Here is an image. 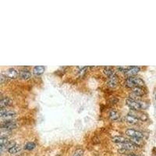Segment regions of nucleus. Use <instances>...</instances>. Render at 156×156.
Instances as JSON below:
<instances>
[{"label": "nucleus", "instance_id": "f257e3e1", "mask_svg": "<svg viewBox=\"0 0 156 156\" xmlns=\"http://www.w3.org/2000/svg\"><path fill=\"white\" fill-rule=\"evenodd\" d=\"M126 102L127 106L131 110H135V111L144 110L148 107V103H146L144 101H141V100L136 99V98H128L126 99Z\"/></svg>", "mask_w": 156, "mask_h": 156}, {"label": "nucleus", "instance_id": "f03ea898", "mask_svg": "<svg viewBox=\"0 0 156 156\" xmlns=\"http://www.w3.org/2000/svg\"><path fill=\"white\" fill-rule=\"evenodd\" d=\"M124 84L127 88H134L136 87H143V86H144V81L140 77H129L126 79Z\"/></svg>", "mask_w": 156, "mask_h": 156}, {"label": "nucleus", "instance_id": "7ed1b4c3", "mask_svg": "<svg viewBox=\"0 0 156 156\" xmlns=\"http://www.w3.org/2000/svg\"><path fill=\"white\" fill-rule=\"evenodd\" d=\"M1 126L3 129L6 130H14L17 127V124L15 120L12 119H6V121H3L1 123Z\"/></svg>", "mask_w": 156, "mask_h": 156}, {"label": "nucleus", "instance_id": "20e7f679", "mask_svg": "<svg viewBox=\"0 0 156 156\" xmlns=\"http://www.w3.org/2000/svg\"><path fill=\"white\" fill-rule=\"evenodd\" d=\"M0 113H1V117L3 119H11L17 116L16 112L7 109H1Z\"/></svg>", "mask_w": 156, "mask_h": 156}, {"label": "nucleus", "instance_id": "39448f33", "mask_svg": "<svg viewBox=\"0 0 156 156\" xmlns=\"http://www.w3.org/2000/svg\"><path fill=\"white\" fill-rule=\"evenodd\" d=\"M128 114H130L131 116H134L135 118H137L138 120L141 121H147L148 119V116H147V114L144 113L141 111H135V110H131Z\"/></svg>", "mask_w": 156, "mask_h": 156}, {"label": "nucleus", "instance_id": "423d86ee", "mask_svg": "<svg viewBox=\"0 0 156 156\" xmlns=\"http://www.w3.org/2000/svg\"><path fill=\"white\" fill-rule=\"evenodd\" d=\"M125 134L130 137H138V138L142 139L144 137L143 133L137 130H134V129H132V128H129L127 130H126Z\"/></svg>", "mask_w": 156, "mask_h": 156}, {"label": "nucleus", "instance_id": "0eeeda50", "mask_svg": "<svg viewBox=\"0 0 156 156\" xmlns=\"http://www.w3.org/2000/svg\"><path fill=\"white\" fill-rule=\"evenodd\" d=\"M140 70L141 69L138 66H128V67L126 68L124 73H125L126 76H127V77H134L136 74L138 73Z\"/></svg>", "mask_w": 156, "mask_h": 156}, {"label": "nucleus", "instance_id": "6e6552de", "mask_svg": "<svg viewBox=\"0 0 156 156\" xmlns=\"http://www.w3.org/2000/svg\"><path fill=\"white\" fill-rule=\"evenodd\" d=\"M4 74L8 79H15L19 76V72H17L15 69L10 68L6 71V73Z\"/></svg>", "mask_w": 156, "mask_h": 156}, {"label": "nucleus", "instance_id": "1a4fd4ad", "mask_svg": "<svg viewBox=\"0 0 156 156\" xmlns=\"http://www.w3.org/2000/svg\"><path fill=\"white\" fill-rule=\"evenodd\" d=\"M121 148L125 149V150H127V151H131L135 150V149H137V146L136 144H134V143H132V142L129 141L121 144Z\"/></svg>", "mask_w": 156, "mask_h": 156}, {"label": "nucleus", "instance_id": "9d476101", "mask_svg": "<svg viewBox=\"0 0 156 156\" xmlns=\"http://www.w3.org/2000/svg\"><path fill=\"white\" fill-rule=\"evenodd\" d=\"M12 104V100L10 99L9 97L2 98L0 101V107L1 109H6V107L10 106Z\"/></svg>", "mask_w": 156, "mask_h": 156}, {"label": "nucleus", "instance_id": "9b49d317", "mask_svg": "<svg viewBox=\"0 0 156 156\" xmlns=\"http://www.w3.org/2000/svg\"><path fill=\"white\" fill-rule=\"evenodd\" d=\"M132 92L135 96H143L146 94V91L142 87H136L132 88Z\"/></svg>", "mask_w": 156, "mask_h": 156}, {"label": "nucleus", "instance_id": "f8f14e48", "mask_svg": "<svg viewBox=\"0 0 156 156\" xmlns=\"http://www.w3.org/2000/svg\"><path fill=\"white\" fill-rule=\"evenodd\" d=\"M19 77L23 80H27L31 78V73L27 70H21L19 71Z\"/></svg>", "mask_w": 156, "mask_h": 156}, {"label": "nucleus", "instance_id": "ddd939ff", "mask_svg": "<svg viewBox=\"0 0 156 156\" xmlns=\"http://www.w3.org/2000/svg\"><path fill=\"white\" fill-rule=\"evenodd\" d=\"M112 141L114 142V143H116V144H122L123 143L129 141V140L126 139V137H122V136H116V137H113L112 138Z\"/></svg>", "mask_w": 156, "mask_h": 156}, {"label": "nucleus", "instance_id": "4468645a", "mask_svg": "<svg viewBox=\"0 0 156 156\" xmlns=\"http://www.w3.org/2000/svg\"><path fill=\"white\" fill-rule=\"evenodd\" d=\"M124 119H125V120L126 123H129V124H131V125L137 124V123H138V122H139V120H138L137 118H135L134 116H131L130 114L126 115Z\"/></svg>", "mask_w": 156, "mask_h": 156}, {"label": "nucleus", "instance_id": "2eb2a0df", "mask_svg": "<svg viewBox=\"0 0 156 156\" xmlns=\"http://www.w3.org/2000/svg\"><path fill=\"white\" fill-rule=\"evenodd\" d=\"M103 72H104L105 74L108 77V78H112L116 77V74L115 73L114 70L112 68H110V67H105V68L104 69Z\"/></svg>", "mask_w": 156, "mask_h": 156}, {"label": "nucleus", "instance_id": "dca6fc26", "mask_svg": "<svg viewBox=\"0 0 156 156\" xmlns=\"http://www.w3.org/2000/svg\"><path fill=\"white\" fill-rule=\"evenodd\" d=\"M33 72L35 75H41L45 72V66H36L34 67Z\"/></svg>", "mask_w": 156, "mask_h": 156}, {"label": "nucleus", "instance_id": "f3484780", "mask_svg": "<svg viewBox=\"0 0 156 156\" xmlns=\"http://www.w3.org/2000/svg\"><path fill=\"white\" fill-rule=\"evenodd\" d=\"M108 84H109V86L112 87V88H115V87H116V85L118 84V78H117V76L115 77L109 78Z\"/></svg>", "mask_w": 156, "mask_h": 156}, {"label": "nucleus", "instance_id": "a211bd4d", "mask_svg": "<svg viewBox=\"0 0 156 156\" xmlns=\"http://www.w3.org/2000/svg\"><path fill=\"white\" fill-rule=\"evenodd\" d=\"M109 116L111 120L115 121L117 120V119L119 118V114L116 111H115V110H112V111H110V112H109Z\"/></svg>", "mask_w": 156, "mask_h": 156}, {"label": "nucleus", "instance_id": "6ab92c4d", "mask_svg": "<svg viewBox=\"0 0 156 156\" xmlns=\"http://www.w3.org/2000/svg\"><path fill=\"white\" fill-rule=\"evenodd\" d=\"M10 142V141L8 140V138L6 137H1V139H0V145H1V149L4 148L7 144Z\"/></svg>", "mask_w": 156, "mask_h": 156}, {"label": "nucleus", "instance_id": "aec40b11", "mask_svg": "<svg viewBox=\"0 0 156 156\" xmlns=\"http://www.w3.org/2000/svg\"><path fill=\"white\" fill-rule=\"evenodd\" d=\"M20 150V146H18V145H14L13 147H12V148H10L9 150H8V151H9V153L12 154V155H14V154H17L18 151Z\"/></svg>", "mask_w": 156, "mask_h": 156}, {"label": "nucleus", "instance_id": "412c9836", "mask_svg": "<svg viewBox=\"0 0 156 156\" xmlns=\"http://www.w3.org/2000/svg\"><path fill=\"white\" fill-rule=\"evenodd\" d=\"M35 143H34V142H27V143L25 144L24 148L26 149V150H28V151H31V150H33L34 148H35Z\"/></svg>", "mask_w": 156, "mask_h": 156}, {"label": "nucleus", "instance_id": "4be33fe9", "mask_svg": "<svg viewBox=\"0 0 156 156\" xmlns=\"http://www.w3.org/2000/svg\"><path fill=\"white\" fill-rule=\"evenodd\" d=\"M84 155V150L81 148L77 149L75 151H74V153L73 154V155L72 156H83Z\"/></svg>", "mask_w": 156, "mask_h": 156}, {"label": "nucleus", "instance_id": "5701e85b", "mask_svg": "<svg viewBox=\"0 0 156 156\" xmlns=\"http://www.w3.org/2000/svg\"><path fill=\"white\" fill-rule=\"evenodd\" d=\"M6 79H7V77H6L5 74H4V73H2V74H1V83H4V81H5V80L6 81Z\"/></svg>", "mask_w": 156, "mask_h": 156}, {"label": "nucleus", "instance_id": "b1692460", "mask_svg": "<svg viewBox=\"0 0 156 156\" xmlns=\"http://www.w3.org/2000/svg\"><path fill=\"white\" fill-rule=\"evenodd\" d=\"M125 156H137V155H134V154H127V155H126Z\"/></svg>", "mask_w": 156, "mask_h": 156}]
</instances>
